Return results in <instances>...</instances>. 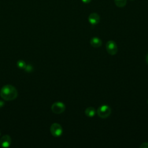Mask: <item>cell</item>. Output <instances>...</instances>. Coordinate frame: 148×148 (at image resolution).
Segmentation results:
<instances>
[{
  "label": "cell",
  "mask_w": 148,
  "mask_h": 148,
  "mask_svg": "<svg viewBox=\"0 0 148 148\" xmlns=\"http://www.w3.org/2000/svg\"><path fill=\"white\" fill-rule=\"evenodd\" d=\"M17 89L10 84H6L2 87L0 91V95L5 101H12L17 97Z\"/></svg>",
  "instance_id": "6da1fadb"
},
{
  "label": "cell",
  "mask_w": 148,
  "mask_h": 148,
  "mask_svg": "<svg viewBox=\"0 0 148 148\" xmlns=\"http://www.w3.org/2000/svg\"><path fill=\"white\" fill-rule=\"evenodd\" d=\"M111 113L110 108L106 105L100 106L97 109V114L98 116L102 119L107 118Z\"/></svg>",
  "instance_id": "7a4b0ae2"
},
{
  "label": "cell",
  "mask_w": 148,
  "mask_h": 148,
  "mask_svg": "<svg viewBox=\"0 0 148 148\" xmlns=\"http://www.w3.org/2000/svg\"><path fill=\"white\" fill-rule=\"evenodd\" d=\"M62 128L60 124L57 123L52 124L50 126V132L55 137L60 136L62 134Z\"/></svg>",
  "instance_id": "3957f363"
},
{
  "label": "cell",
  "mask_w": 148,
  "mask_h": 148,
  "mask_svg": "<svg viewBox=\"0 0 148 148\" xmlns=\"http://www.w3.org/2000/svg\"><path fill=\"white\" fill-rule=\"evenodd\" d=\"M51 110L56 114H60L64 112L65 109V105L64 103L58 101L54 102L51 107Z\"/></svg>",
  "instance_id": "277c9868"
},
{
  "label": "cell",
  "mask_w": 148,
  "mask_h": 148,
  "mask_svg": "<svg viewBox=\"0 0 148 148\" xmlns=\"http://www.w3.org/2000/svg\"><path fill=\"white\" fill-rule=\"evenodd\" d=\"M106 49L107 52L112 55H115L117 52V46L116 43L113 40H109L106 44Z\"/></svg>",
  "instance_id": "5b68a950"
},
{
  "label": "cell",
  "mask_w": 148,
  "mask_h": 148,
  "mask_svg": "<svg viewBox=\"0 0 148 148\" xmlns=\"http://www.w3.org/2000/svg\"><path fill=\"white\" fill-rule=\"evenodd\" d=\"M11 138L8 135H3L0 139V145L3 147H8L11 144Z\"/></svg>",
  "instance_id": "8992f818"
},
{
  "label": "cell",
  "mask_w": 148,
  "mask_h": 148,
  "mask_svg": "<svg viewBox=\"0 0 148 148\" xmlns=\"http://www.w3.org/2000/svg\"><path fill=\"white\" fill-rule=\"evenodd\" d=\"M88 20L91 24L96 25L99 22L100 16L97 13H92L89 15Z\"/></svg>",
  "instance_id": "52a82bcc"
},
{
  "label": "cell",
  "mask_w": 148,
  "mask_h": 148,
  "mask_svg": "<svg viewBox=\"0 0 148 148\" xmlns=\"http://www.w3.org/2000/svg\"><path fill=\"white\" fill-rule=\"evenodd\" d=\"M90 43L93 47H99L102 45V40L97 37H93L91 38Z\"/></svg>",
  "instance_id": "ba28073f"
},
{
  "label": "cell",
  "mask_w": 148,
  "mask_h": 148,
  "mask_svg": "<svg viewBox=\"0 0 148 148\" xmlns=\"http://www.w3.org/2000/svg\"><path fill=\"white\" fill-rule=\"evenodd\" d=\"M85 114L87 117H92L95 114V109L94 108L90 106L86 109Z\"/></svg>",
  "instance_id": "9c48e42d"
},
{
  "label": "cell",
  "mask_w": 148,
  "mask_h": 148,
  "mask_svg": "<svg viewBox=\"0 0 148 148\" xmlns=\"http://www.w3.org/2000/svg\"><path fill=\"white\" fill-rule=\"evenodd\" d=\"M115 5L119 8H123L127 3V0H114Z\"/></svg>",
  "instance_id": "30bf717a"
},
{
  "label": "cell",
  "mask_w": 148,
  "mask_h": 148,
  "mask_svg": "<svg viewBox=\"0 0 148 148\" xmlns=\"http://www.w3.org/2000/svg\"><path fill=\"white\" fill-rule=\"evenodd\" d=\"M17 65L20 69H24L27 64L24 61H23L22 60H20L17 62Z\"/></svg>",
  "instance_id": "8fae6325"
},
{
  "label": "cell",
  "mask_w": 148,
  "mask_h": 148,
  "mask_svg": "<svg viewBox=\"0 0 148 148\" xmlns=\"http://www.w3.org/2000/svg\"><path fill=\"white\" fill-rule=\"evenodd\" d=\"M24 70L27 72H31L33 71V66L31 65V64H28L27 65Z\"/></svg>",
  "instance_id": "7c38bea8"
},
{
  "label": "cell",
  "mask_w": 148,
  "mask_h": 148,
  "mask_svg": "<svg viewBox=\"0 0 148 148\" xmlns=\"http://www.w3.org/2000/svg\"><path fill=\"white\" fill-rule=\"evenodd\" d=\"M140 147H143V148H148V143L147 142H144L140 146Z\"/></svg>",
  "instance_id": "4fadbf2b"
},
{
  "label": "cell",
  "mask_w": 148,
  "mask_h": 148,
  "mask_svg": "<svg viewBox=\"0 0 148 148\" xmlns=\"http://www.w3.org/2000/svg\"><path fill=\"white\" fill-rule=\"evenodd\" d=\"M4 105H5V102L3 101L0 100V108H2L4 106Z\"/></svg>",
  "instance_id": "5bb4252c"
},
{
  "label": "cell",
  "mask_w": 148,
  "mask_h": 148,
  "mask_svg": "<svg viewBox=\"0 0 148 148\" xmlns=\"http://www.w3.org/2000/svg\"><path fill=\"white\" fill-rule=\"evenodd\" d=\"M91 0H82V1L84 3H88L91 2Z\"/></svg>",
  "instance_id": "9a60e30c"
},
{
  "label": "cell",
  "mask_w": 148,
  "mask_h": 148,
  "mask_svg": "<svg viewBox=\"0 0 148 148\" xmlns=\"http://www.w3.org/2000/svg\"><path fill=\"white\" fill-rule=\"evenodd\" d=\"M146 62H147V64H148V54H147V56H146Z\"/></svg>",
  "instance_id": "2e32d148"
},
{
  "label": "cell",
  "mask_w": 148,
  "mask_h": 148,
  "mask_svg": "<svg viewBox=\"0 0 148 148\" xmlns=\"http://www.w3.org/2000/svg\"><path fill=\"white\" fill-rule=\"evenodd\" d=\"M147 103H148V100H147Z\"/></svg>",
  "instance_id": "e0dca14e"
},
{
  "label": "cell",
  "mask_w": 148,
  "mask_h": 148,
  "mask_svg": "<svg viewBox=\"0 0 148 148\" xmlns=\"http://www.w3.org/2000/svg\"><path fill=\"white\" fill-rule=\"evenodd\" d=\"M0 135H1V132H0Z\"/></svg>",
  "instance_id": "ac0fdd59"
}]
</instances>
